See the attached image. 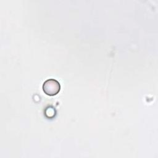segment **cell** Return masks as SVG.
<instances>
[{"label": "cell", "instance_id": "cell-1", "mask_svg": "<svg viewBox=\"0 0 158 158\" xmlns=\"http://www.w3.org/2000/svg\"><path fill=\"white\" fill-rule=\"evenodd\" d=\"M43 90L48 96H55L59 93L60 90V85L56 79H48L43 85Z\"/></svg>", "mask_w": 158, "mask_h": 158}]
</instances>
